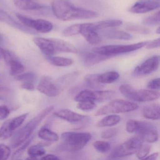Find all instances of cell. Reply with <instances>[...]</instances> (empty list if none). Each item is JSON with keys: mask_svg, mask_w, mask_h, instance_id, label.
<instances>
[{"mask_svg": "<svg viewBox=\"0 0 160 160\" xmlns=\"http://www.w3.org/2000/svg\"><path fill=\"white\" fill-rule=\"evenodd\" d=\"M52 11L57 18L64 21L91 19L99 16L96 12L77 7L67 0H54Z\"/></svg>", "mask_w": 160, "mask_h": 160, "instance_id": "cell-1", "label": "cell"}, {"mask_svg": "<svg viewBox=\"0 0 160 160\" xmlns=\"http://www.w3.org/2000/svg\"><path fill=\"white\" fill-rule=\"evenodd\" d=\"M54 106L46 108L38 115L29 121L26 125L13 135L11 141V147L13 148L21 146L31 135L41 122L54 109Z\"/></svg>", "mask_w": 160, "mask_h": 160, "instance_id": "cell-2", "label": "cell"}, {"mask_svg": "<svg viewBox=\"0 0 160 160\" xmlns=\"http://www.w3.org/2000/svg\"><path fill=\"white\" fill-rule=\"evenodd\" d=\"M33 42L44 55L47 57L58 53H77V49L72 44L63 40L46 38H34Z\"/></svg>", "mask_w": 160, "mask_h": 160, "instance_id": "cell-3", "label": "cell"}, {"mask_svg": "<svg viewBox=\"0 0 160 160\" xmlns=\"http://www.w3.org/2000/svg\"><path fill=\"white\" fill-rule=\"evenodd\" d=\"M119 90L123 96L135 102H150L157 100L160 97V92L157 91L136 89L129 85H122Z\"/></svg>", "mask_w": 160, "mask_h": 160, "instance_id": "cell-4", "label": "cell"}, {"mask_svg": "<svg viewBox=\"0 0 160 160\" xmlns=\"http://www.w3.org/2000/svg\"><path fill=\"white\" fill-rule=\"evenodd\" d=\"M91 138V134L88 132H68L61 135L64 148L72 151H77L83 149Z\"/></svg>", "mask_w": 160, "mask_h": 160, "instance_id": "cell-5", "label": "cell"}, {"mask_svg": "<svg viewBox=\"0 0 160 160\" xmlns=\"http://www.w3.org/2000/svg\"><path fill=\"white\" fill-rule=\"evenodd\" d=\"M138 108L137 104L130 101L116 99L109 102L97 110L96 116H102L110 114L126 113L136 110Z\"/></svg>", "mask_w": 160, "mask_h": 160, "instance_id": "cell-6", "label": "cell"}, {"mask_svg": "<svg viewBox=\"0 0 160 160\" xmlns=\"http://www.w3.org/2000/svg\"><path fill=\"white\" fill-rule=\"evenodd\" d=\"M143 143L142 138L138 136L131 138L116 148L109 157L118 158L132 155L136 153Z\"/></svg>", "mask_w": 160, "mask_h": 160, "instance_id": "cell-7", "label": "cell"}, {"mask_svg": "<svg viewBox=\"0 0 160 160\" xmlns=\"http://www.w3.org/2000/svg\"><path fill=\"white\" fill-rule=\"evenodd\" d=\"M148 43V42H143L127 45H107L96 48L93 49V51L102 55L113 57L115 55L129 53L140 49L146 46Z\"/></svg>", "mask_w": 160, "mask_h": 160, "instance_id": "cell-8", "label": "cell"}, {"mask_svg": "<svg viewBox=\"0 0 160 160\" xmlns=\"http://www.w3.org/2000/svg\"><path fill=\"white\" fill-rule=\"evenodd\" d=\"M115 92L111 90L92 91L84 90L79 92L75 97L76 102L92 101L95 102H103L111 99Z\"/></svg>", "mask_w": 160, "mask_h": 160, "instance_id": "cell-9", "label": "cell"}, {"mask_svg": "<svg viewBox=\"0 0 160 160\" xmlns=\"http://www.w3.org/2000/svg\"><path fill=\"white\" fill-rule=\"evenodd\" d=\"M135 133L143 141L145 140L148 143H154L158 140L157 129L153 124L148 122L138 121Z\"/></svg>", "mask_w": 160, "mask_h": 160, "instance_id": "cell-10", "label": "cell"}, {"mask_svg": "<svg viewBox=\"0 0 160 160\" xmlns=\"http://www.w3.org/2000/svg\"><path fill=\"white\" fill-rule=\"evenodd\" d=\"M160 63V57L153 56L146 60L140 65L136 67L132 75L135 77H140L152 73L157 71Z\"/></svg>", "mask_w": 160, "mask_h": 160, "instance_id": "cell-11", "label": "cell"}, {"mask_svg": "<svg viewBox=\"0 0 160 160\" xmlns=\"http://www.w3.org/2000/svg\"><path fill=\"white\" fill-rule=\"evenodd\" d=\"M160 0H139L129 9L131 12L142 14L156 10L160 7Z\"/></svg>", "mask_w": 160, "mask_h": 160, "instance_id": "cell-12", "label": "cell"}, {"mask_svg": "<svg viewBox=\"0 0 160 160\" xmlns=\"http://www.w3.org/2000/svg\"><path fill=\"white\" fill-rule=\"evenodd\" d=\"M0 21L26 33L30 34L37 33L35 31L25 27L23 24L16 20L8 13L2 9H0Z\"/></svg>", "mask_w": 160, "mask_h": 160, "instance_id": "cell-13", "label": "cell"}, {"mask_svg": "<svg viewBox=\"0 0 160 160\" xmlns=\"http://www.w3.org/2000/svg\"><path fill=\"white\" fill-rule=\"evenodd\" d=\"M37 89L41 93L49 97H57L60 92L58 86L48 78L42 79L38 84Z\"/></svg>", "mask_w": 160, "mask_h": 160, "instance_id": "cell-14", "label": "cell"}, {"mask_svg": "<svg viewBox=\"0 0 160 160\" xmlns=\"http://www.w3.org/2000/svg\"><path fill=\"white\" fill-rule=\"evenodd\" d=\"M56 117L70 122H78L87 118V116L76 113L70 109H63L54 112Z\"/></svg>", "mask_w": 160, "mask_h": 160, "instance_id": "cell-15", "label": "cell"}, {"mask_svg": "<svg viewBox=\"0 0 160 160\" xmlns=\"http://www.w3.org/2000/svg\"><path fill=\"white\" fill-rule=\"evenodd\" d=\"M80 33L90 44L97 45L102 41L100 34L90 28L88 23L81 24Z\"/></svg>", "mask_w": 160, "mask_h": 160, "instance_id": "cell-16", "label": "cell"}, {"mask_svg": "<svg viewBox=\"0 0 160 160\" xmlns=\"http://www.w3.org/2000/svg\"><path fill=\"white\" fill-rule=\"evenodd\" d=\"M111 58V56L102 55L94 52L87 53L83 56V63L85 66L90 67Z\"/></svg>", "mask_w": 160, "mask_h": 160, "instance_id": "cell-17", "label": "cell"}, {"mask_svg": "<svg viewBox=\"0 0 160 160\" xmlns=\"http://www.w3.org/2000/svg\"><path fill=\"white\" fill-rule=\"evenodd\" d=\"M122 21L119 20H106L96 23H88L90 28L94 31L105 29L108 28L118 27L122 24Z\"/></svg>", "mask_w": 160, "mask_h": 160, "instance_id": "cell-18", "label": "cell"}, {"mask_svg": "<svg viewBox=\"0 0 160 160\" xmlns=\"http://www.w3.org/2000/svg\"><path fill=\"white\" fill-rule=\"evenodd\" d=\"M53 28V24L51 22L41 19H33L31 27L32 29L36 32L42 33L50 32Z\"/></svg>", "mask_w": 160, "mask_h": 160, "instance_id": "cell-19", "label": "cell"}, {"mask_svg": "<svg viewBox=\"0 0 160 160\" xmlns=\"http://www.w3.org/2000/svg\"><path fill=\"white\" fill-rule=\"evenodd\" d=\"M142 115L144 118L151 120L160 118V105L158 103L148 105L143 108Z\"/></svg>", "mask_w": 160, "mask_h": 160, "instance_id": "cell-20", "label": "cell"}, {"mask_svg": "<svg viewBox=\"0 0 160 160\" xmlns=\"http://www.w3.org/2000/svg\"><path fill=\"white\" fill-rule=\"evenodd\" d=\"M13 1L17 8L23 11H37L43 8L41 4L29 0H13Z\"/></svg>", "mask_w": 160, "mask_h": 160, "instance_id": "cell-21", "label": "cell"}, {"mask_svg": "<svg viewBox=\"0 0 160 160\" xmlns=\"http://www.w3.org/2000/svg\"><path fill=\"white\" fill-rule=\"evenodd\" d=\"M103 35L108 39H118L121 40H130L132 36L128 32L117 29H108L103 32Z\"/></svg>", "mask_w": 160, "mask_h": 160, "instance_id": "cell-22", "label": "cell"}, {"mask_svg": "<svg viewBox=\"0 0 160 160\" xmlns=\"http://www.w3.org/2000/svg\"><path fill=\"white\" fill-rule=\"evenodd\" d=\"M6 63L10 66V74L12 76H16L22 73L25 71L24 65L13 56Z\"/></svg>", "mask_w": 160, "mask_h": 160, "instance_id": "cell-23", "label": "cell"}, {"mask_svg": "<svg viewBox=\"0 0 160 160\" xmlns=\"http://www.w3.org/2000/svg\"><path fill=\"white\" fill-rule=\"evenodd\" d=\"M99 74H89L85 77L84 84L88 88L93 89H98L104 88L103 84H101L98 80Z\"/></svg>", "mask_w": 160, "mask_h": 160, "instance_id": "cell-24", "label": "cell"}, {"mask_svg": "<svg viewBox=\"0 0 160 160\" xmlns=\"http://www.w3.org/2000/svg\"><path fill=\"white\" fill-rule=\"evenodd\" d=\"M38 136L47 142H56L59 140L58 134L47 128H42L38 132Z\"/></svg>", "mask_w": 160, "mask_h": 160, "instance_id": "cell-25", "label": "cell"}, {"mask_svg": "<svg viewBox=\"0 0 160 160\" xmlns=\"http://www.w3.org/2000/svg\"><path fill=\"white\" fill-rule=\"evenodd\" d=\"M119 78L118 73L114 71L106 72L98 76V80L101 84H111L116 82Z\"/></svg>", "mask_w": 160, "mask_h": 160, "instance_id": "cell-26", "label": "cell"}, {"mask_svg": "<svg viewBox=\"0 0 160 160\" xmlns=\"http://www.w3.org/2000/svg\"><path fill=\"white\" fill-rule=\"evenodd\" d=\"M121 118L118 115H110L104 118L97 123L98 127L112 126L118 124L120 122Z\"/></svg>", "mask_w": 160, "mask_h": 160, "instance_id": "cell-27", "label": "cell"}, {"mask_svg": "<svg viewBox=\"0 0 160 160\" xmlns=\"http://www.w3.org/2000/svg\"><path fill=\"white\" fill-rule=\"evenodd\" d=\"M47 60L52 65L59 67H67L73 63V61L71 59L62 57L49 56L47 57Z\"/></svg>", "mask_w": 160, "mask_h": 160, "instance_id": "cell-28", "label": "cell"}, {"mask_svg": "<svg viewBox=\"0 0 160 160\" xmlns=\"http://www.w3.org/2000/svg\"><path fill=\"white\" fill-rule=\"evenodd\" d=\"M11 119L4 122L0 128V140H4L13 135L14 131L12 130L10 124Z\"/></svg>", "mask_w": 160, "mask_h": 160, "instance_id": "cell-29", "label": "cell"}, {"mask_svg": "<svg viewBox=\"0 0 160 160\" xmlns=\"http://www.w3.org/2000/svg\"><path fill=\"white\" fill-rule=\"evenodd\" d=\"M28 152L29 156L37 158L43 156L46 153V150L42 145H35L28 149Z\"/></svg>", "mask_w": 160, "mask_h": 160, "instance_id": "cell-30", "label": "cell"}, {"mask_svg": "<svg viewBox=\"0 0 160 160\" xmlns=\"http://www.w3.org/2000/svg\"><path fill=\"white\" fill-rule=\"evenodd\" d=\"M28 113H24L16 118L11 119L10 124H11L12 130L15 131L18 128H19L22 125V123L24 122V121L26 120V118L28 116Z\"/></svg>", "mask_w": 160, "mask_h": 160, "instance_id": "cell-31", "label": "cell"}, {"mask_svg": "<svg viewBox=\"0 0 160 160\" xmlns=\"http://www.w3.org/2000/svg\"><path fill=\"white\" fill-rule=\"evenodd\" d=\"M160 13L158 12L150 16L144 18L143 23L144 25L148 26H154L160 24Z\"/></svg>", "mask_w": 160, "mask_h": 160, "instance_id": "cell-32", "label": "cell"}, {"mask_svg": "<svg viewBox=\"0 0 160 160\" xmlns=\"http://www.w3.org/2000/svg\"><path fill=\"white\" fill-rule=\"evenodd\" d=\"M81 25V24H74L66 28L63 31L62 34L63 36L68 37L79 34L80 33Z\"/></svg>", "mask_w": 160, "mask_h": 160, "instance_id": "cell-33", "label": "cell"}, {"mask_svg": "<svg viewBox=\"0 0 160 160\" xmlns=\"http://www.w3.org/2000/svg\"><path fill=\"white\" fill-rule=\"evenodd\" d=\"M92 146L97 151L101 153L108 152L110 149V145L109 143L101 140L95 141Z\"/></svg>", "mask_w": 160, "mask_h": 160, "instance_id": "cell-34", "label": "cell"}, {"mask_svg": "<svg viewBox=\"0 0 160 160\" xmlns=\"http://www.w3.org/2000/svg\"><path fill=\"white\" fill-rule=\"evenodd\" d=\"M77 108L80 110L85 111H90L95 108L96 105L92 101H84L78 102Z\"/></svg>", "mask_w": 160, "mask_h": 160, "instance_id": "cell-35", "label": "cell"}, {"mask_svg": "<svg viewBox=\"0 0 160 160\" xmlns=\"http://www.w3.org/2000/svg\"><path fill=\"white\" fill-rule=\"evenodd\" d=\"M36 77L35 74L32 72H27L21 73L16 76L15 79L18 81H21L22 83L24 82H32L33 83L35 81Z\"/></svg>", "mask_w": 160, "mask_h": 160, "instance_id": "cell-36", "label": "cell"}, {"mask_svg": "<svg viewBox=\"0 0 160 160\" xmlns=\"http://www.w3.org/2000/svg\"><path fill=\"white\" fill-rule=\"evenodd\" d=\"M151 146L150 145L142 144L136 152L137 157L138 159H143L148 156L150 151Z\"/></svg>", "mask_w": 160, "mask_h": 160, "instance_id": "cell-37", "label": "cell"}, {"mask_svg": "<svg viewBox=\"0 0 160 160\" xmlns=\"http://www.w3.org/2000/svg\"><path fill=\"white\" fill-rule=\"evenodd\" d=\"M11 154L10 148L5 144H0V160H7Z\"/></svg>", "mask_w": 160, "mask_h": 160, "instance_id": "cell-38", "label": "cell"}, {"mask_svg": "<svg viewBox=\"0 0 160 160\" xmlns=\"http://www.w3.org/2000/svg\"><path fill=\"white\" fill-rule=\"evenodd\" d=\"M118 133V130L117 128H110L103 131L101 134V137L104 139H110L116 137Z\"/></svg>", "mask_w": 160, "mask_h": 160, "instance_id": "cell-39", "label": "cell"}, {"mask_svg": "<svg viewBox=\"0 0 160 160\" xmlns=\"http://www.w3.org/2000/svg\"><path fill=\"white\" fill-rule=\"evenodd\" d=\"M126 29L132 32L139 33V34H146L149 32V30L146 28L138 27L135 26H130L126 28Z\"/></svg>", "mask_w": 160, "mask_h": 160, "instance_id": "cell-40", "label": "cell"}, {"mask_svg": "<svg viewBox=\"0 0 160 160\" xmlns=\"http://www.w3.org/2000/svg\"><path fill=\"white\" fill-rule=\"evenodd\" d=\"M32 138L33 137H32L31 138L28 139L24 145H22L17 150L13 153L12 157V159H17L18 158L20 157V156L23 154V152L25 151L27 147L28 146V145H30L31 142L32 140Z\"/></svg>", "mask_w": 160, "mask_h": 160, "instance_id": "cell-41", "label": "cell"}, {"mask_svg": "<svg viewBox=\"0 0 160 160\" xmlns=\"http://www.w3.org/2000/svg\"><path fill=\"white\" fill-rule=\"evenodd\" d=\"M138 121L129 120L126 125V130L129 133H135L138 124Z\"/></svg>", "mask_w": 160, "mask_h": 160, "instance_id": "cell-42", "label": "cell"}, {"mask_svg": "<svg viewBox=\"0 0 160 160\" xmlns=\"http://www.w3.org/2000/svg\"><path fill=\"white\" fill-rule=\"evenodd\" d=\"M148 88L156 91L160 89V78H155L151 80L147 85Z\"/></svg>", "mask_w": 160, "mask_h": 160, "instance_id": "cell-43", "label": "cell"}, {"mask_svg": "<svg viewBox=\"0 0 160 160\" xmlns=\"http://www.w3.org/2000/svg\"><path fill=\"white\" fill-rule=\"evenodd\" d=\"M10 113V110L7 106H0V120H2L8 118Z\"/></svg>", "mask_w": 160, "mask_h": 160, "instance_id": "cell-44", "label": "cell"}, {"mask_svg": "<svg viewBox=\"0 0 160 160\" xmlns=\"http://www.w3.org/2000/svg\"><path fill=\"white\" fill-rule=\"evenodd\" d=\"M160 38L155 39L150 42H148L146 45V48L148 49H154L160 46Z\"/></svg>", "mask_w": 160, "mask_h": 160, "instance_id": "cell-45", "label": "cell"}, {"mask_svg": "<svg viewBox=\"0 0 160 160\" xmlns=\"http://www.w3.org/2000/svg\"><path fill=\"white\" fill-rule=\"evenodd\" d=\"M2 81L3 80H2V77L0 75V101L3 99L8 92L7 89L3 86Z\"/></svg>", "mask_w": 160, "mask_h": 160, "instance_id": "cell-46", "label": "cell"}, {"mask_svg": "<svg viewBox=\"0 0 160 160\" xmlns=\"http://www.w3.org/2000/svg\"><path fill=\"white\" fill-rule=\"evenodd\" d=\"M21 88L29 91H33L35 89L33 83L32 82H24L21 84Z\"/></svg>", "mask_w": 160, "mask_h": 160, "instance_id": "cell-47", "label": "cell"}, {"mask_svg": "<svg viewBox=\"0 0 160 160\" xmlns=\"http://www.w3.org/2000/svg\"><path fill=\"white\" fill-rule=\"evenodd\" d=\"M41 159L44 160H59V158L54 154H49L43 156Z\"/></svg>", "mask_w": 160, "mask_h": 160, "instance_id": "cell-48", "label": "cell"}, {"mask_svg": "<svg viewBox=\"0 0 160 160\" xmlns=\"http://www.w3.org/2000/svg\"><path fill=\"white\" fill-rule=\"evenodd\" d=\"M158 156H159V153L158 152H154V153H152V154H150L149 156L145 157L144 159H146V160H155L157 159Z\"/></svg>", "mask_w": 160, "mask_h": 160, "instance_id": "cell-49", "label": "cell"}, {"mask_svg": "<svg viewBox=\"0 0 160 160\" xmlns=\"http://www.w3.org/2000/svg\"><path fill=\"white\" fill-rule=\"evenodd\" d=\"M3 50L4 49H2L1 48H0V58H2V55H3Z\"/></svg>", "mask_w": 160, "mask_h": 160, "instance_id": "cell-50", "label": "cell"}, {"mask_svg": "<svg viewBox=\"0 0 160 160\" xmlns=\"http://www.w3.org/2000/svg\"><path fill=\"white\" fill-rule=\"evenodd\" d=\"M156 33H157V34H160V28H158V29H157L156 30Z\"/></svg>", "mask_w": 160, "mask_h": 160, "instance_id": "cell-51", "label": "cell"}, {"mask_svg": "<svg viewBox=\"0 0 160 160\" xmlns=\"http://www.w3.org/2000/svg\"><path fill=\"white\" fill-rule=\"evenodd\" d=\"M2 42V37L1 35L0 34V44Z\"/></svg>", "mask_w": 160, "mask_h": 160, "instance_id": "cell-52", "label": "cell"}]
</instances>
